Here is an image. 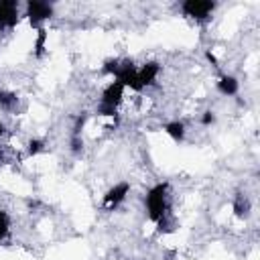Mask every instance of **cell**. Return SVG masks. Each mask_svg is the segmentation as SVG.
I'll return each instance as SVG.
<instances>
[{
  "mask_svg": "<svg viewBox=\"0 0 260 260\" xmlns=\"http://www.w3.org/2000/svg\"><path fill=\"white\" fill-rule=\"evenodd\" d=\"M26 16H28V22H30L32 26L41 28V22L53 16V6L47 4V2L30 0V2L26 4Z\"/></svg>",
  "mask_w": 260,
  "mask_h": 260,
  "instance_id": "obj_4",
  "label": "cell"
},
{
  "mask_svg": "<svg viewBox=\"0 0 260 260\" xmlns=\"http://www.w3.org/2000/svg\"><path fill=\"white\" fill-rule=\"evenodd\" d=\"M124 85L120 81H112L104 91H102V98H100V106H98V114L102 116H114L122 98H124Z\"/></svg>",
  "mask_w": 260,
  "mask_h": 260,
  "instance_id": "obj_2",
  "label": "cell"
},
{
  "mask_svg": "<svg viewBox=\"0 0 260 260\" xmlns=\"http://www.w3.org/2000/svg\"><path fill=\"white\" fill-rule=\"evenodd\" d=\"M158 71H160L158 63H154V61L144 63V65L138 69V83H140V87H146V85L154 83V79H156Z\"/></svg>",
  "mask_w": 260,
  "mask_h": 260,
  "instance_id": "obj_7",
  "label": "cell"
},
{
  "mask_svg": "<svg viewBox=\"0 0 260 260\" xmlns=\"http://www.w3.org/2000/svg\"><path fill=\"white\" fill-rule=\"evenodd\" d=\"M167 191H169V185L167 183H158L154 185L148 193H146V211H148V217L152 221H158L167 211H169V205H167Z\"/></svg>",
  "mask_w": 260,
  "mask_h": 260,
  "instance_id": "obj_1",
  "label": "cell"
},
{
  "mask_svg": "<svg viewBox=\"0 0 260 260\" xmlns=\"http://www.w3.org/2000/svg\"><path fill=\"white\" fill-rule=\"evenodd\" d=\"M128 191H130V185H128L126 181L114 185V187L104 195V209H114V207H118V205L126 199Z\"/></svg>",
  "mask_w": 260,
  "mask_h": 260,
  "instance_id": "obj_5",
  "label": "cell"
},
{
  "mask_svg": "<svg viewBox=\"0 0 260 260\" xmlns=\"http://www.w3.org/2000/svg\"><path fill=\"white\" fill-rule=\"evenodd\" d=\"M165 132H167L173 140L181 142V140L185 138V124H183V122H179V120L169 122V124H165Z\"/></svg>",
  "mask_w": 260,
  "mask_h": 260,
  "instance_id": "obj_9",
  "label": "cell"
},
{
  "mask_svg": "<svg viewBox=\"0 0 260 260\" xmlns=\"http://www.w3.org/2000/svg\"><path fill=\"white\" fill-rule=\"evenodd\" d=\"M234 211H236L238 217H248V213H250V201H248L246 195H242V193L236 195V199H234Z\"/></svg>",
  "mask_w": 260,
  "mask_h": 260,
  "instance_id": "obj_10",
  "label": "cell"
},
{
  "mask_svg": "<svg viewBox=\"0 0 260 260\" xmlns=\"http://www.w3.org/2000/svg\"><path fill=\"white\" fill-rule=\"evenodd\" d=\"M81 146H83L81 136H71V150H73V152H79V150H81Z\"/></svg>",
  "mask_w": 260,
  "mask_h": 260,
  "instance_id": "obj_17",
  "label": "cell"
},
{
  "mask_svg": "<svg viewBox=\"0 0 260 260\" xmlns=\"http://www.w3.org/2000/svg\"><path fill=\"white\" fill-rule=\"evenodd\" d=\"M0 134H2V126H0Z\"/></svg>",
  "mask_w": 260,
  "mask_h": 260,
  "instance_id": "obj_18",
  "label": "cell"
},
{
  "mask_svg": "<svg viewBox=\"0 0 260 260\" xmlns=\"http://www.w3.org/2000/svg\"><path fill=\"white\" fill-rule=\"evenodd\" d=\"M217 91L221 95H236L238 93V79L232 75H221V79L217 81Z\"/></svg>",
  "mask_w": 260,
  "mask_h": 260,
  "instance_id": "obj_8",
  "label": "cell"
},
{
  "mask_svg": "<svg viewBox=\"0 0 260 260\" xmlns=\"http://www.w3.org/2000/svg\"><path fill=\"white\" fill-rule=\"evenodd\" d=\"M154 223H156V230H158L160 234H171V232L175 230V217H173L169 211H167L158 221H154Z\"/></svg>",
  "mask_w": 260,
  "mask_h": 260,
  "instance_id": "obj_11",
  "label": "cell"
},
{
  "mask_svg": "<svg viewBox=\"0 0 260 260\" xmlns=\"http://www.w3.org/2000/svg\"><path fill=\"white\" fill-rule=\"evenodd\" d=\"M18 22V6L12 0H0V28H12Z\"/></svg>",
  "mask_w": 260,
  "mask_h": 260,
  "instance_id": "obj_6",
  "label": "cell"
},
{
  "mask_svg": "<svg viewBox=\"0 0 260 260\" xmlns=\"http://www.w3.org/2000/svg\"><path fill=\"white\" fill-rule=\"evenodd\" d=\"M14 104H16V95H14V93H8V91H0V106H2L4 110H10Z\"/></svg>",
  "mask_w": 260,
  "mask_h": 260,
  "instance_id": "obj_13",
  "label": "cell"
},
{
  "mask_svg": "<svg viewBox=\"0 0 260 260\" xmlns=\"http://www.w3.org/2000/svg\"><path fill=\"white\" fill-rule=\"evenodd\" d=\"M8 228H10V221H8V215L0 209V242L8 236Z\"/></svg>",
  "mask_w": 260,
  "mask_h": 260,
  "instance_id": "obj_14",
  "label": "cell"
},
{
  "mask_svg": "<svg viewBox=\"0 0 260 260\" xmlns=\"http://www.w3.org/2000/svg\"><path fill=\"white\" fill-rule=\"evenodd\" d=\"M45 41H47V30L41 26V28L37 30V41H35V53H37V57L43 55V51H45Z\"/></svg>",
  "mask_w": 260,
  "mask_h": 260,
  "instance_id": "obj_12",
  "label": "cell"
},
{
  "mask_svg": "<svg viewBox=\"0 0 260 260\" xmlns=\"http://www.w3.org/2000/svg\"><path fill=\"white\" fill-rule=\"evenodd\" d=\"M0 158H2V152H0Z\"/></svg>",
  "mask_w": 260,
  "mask_h": 260,
  "instance_id": "obj_19",
  "label": "cell"
},
{
  "mask_svg": "<svg viewBox=\"0 0 260 260\" xmlns=\"http://www.w3.org/2000/svg\"><path fill=\"white\" fill-rule=\"evenodd\" d=\"M183 14L189 16V18H195V20H205L213 8H215V2H209V0H187L183 2Z\"/></svg>",
  "mask_w": 260,
  "mask_h": 260,
  "instance_id": "obj_3",
  "label": "cell"
},
{
  "mask_svg": "<svg viewBox=\"0 0 260 260\" xmlns=\"http://www.w3.org/2000/svg\"><path fill=\"white\" fill-rule=\"evenodd\" d=\"M45 148V142L43 140H30L28 142V154H37V152H41Z\"/></svg>",
  "mask_w": 260,
  "mask_h": 260,
  "instance_id": "obj_15",
  "label": "cell"
},
{
  "mask_svg": "<svg viewBox=\"0 0 260 260\" xmlns=\"http://www.w3.org/2000/svg\"><path fill=\"white\" fill-rule=\"evenodd\" d=\"M213 122H215V114H213L211 110L203 112V116H201V124H203V126H209V124H213Z\"/></svg>",
  "mask_w": 260,
  "mask_h": 260,
  "instance_id": "obj_16",
  "label": "cell"
}]
</instances>
